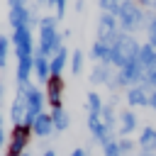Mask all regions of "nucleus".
Segmentation results:
<instances>
[{
  "label": "nucleus",
  "instance_id": "f257e3e1",
  "mask_svg": "<svg viewBox=\"0 0 156 156\" xmlns=\"http://www.w3.org/2000/svg\"><path fill=\"white\" fill-rule=\"evenodd\" d=\"M58 17L56 15H44L41 20H39V44H37V49L46 56V58H51L63 44H61V39H63V34H58Z\"/></svg>",
  "mask_w": 156,
  "mask_h": 156
},
{
  "label": "nucleus",
  "instance_id": "f03ea898",
  "mask_svg": "<svg viewBox=\"0 0 156 156\" xmlns=\"http://www.w3.org/2000/svg\"><path fill=\"white\" fill-rule=\"evenodd\" d=\"M117 22H119V29L127 32V34H134L139 29H146V12L134 2V0H122L119 5V12H117Z\"/></svg>",
  "mask_w": 156,
  "mask_h": 156
},
{
  "label": "nucleus",
  "instance_id": "7ed1b4c3",
  "mask_svg": "<svg viewBox=\"0 0 156 156\" xmlns=\"http://www.w3.org/2000/svg\"><path fill=\"white\" fill-rule=\"evenodd\" d=\"M139 49H141V44H139L132 34L119 32L117 41L112 44V66H117V71H119V68H124L127 63L136 61V58H139Z\"/></svg>",
  "mask_w": 156,
  "mask_h": 156
},
{
  "label": "nucleus",
  "instance_id": "20e7f679",
  "mask_svg": "<svg viewBox=\"0 0 156 156\" xmlns=\"http://www.w3.org/2000/svg\"><path fill=\"white\" fill-rule=\"evenodd\" d=\"M24 90V102H27V112H24V119H22V124H27V127H32L34 124V119L44 112V102H46V95L37 88V85H24L22 88Z\"/></svg>",
  "mask_w": 156,
  "mask_h": 156
},
{
  "label": "nucleus",
  "instance_id": "39448f33",
  "mask_svg": "<svg viewBox=\"0 0 156 156\" xmlns=\"http://www.w3.org/2000/svg\"><path fill=\"white\" fill-rule=\"evenodd\" d=\"M141 76H144V68L139 66V61H132L127 63L124 68H119L115 73V80L110 83V90H117V88H134L141 83Z\"/></svg>",
  "mask_w": 156,
  "mask_h": 156
},
{
  "label": "nucleus",
  "instance_id": "423d86ee",
  "mask_svg": "<svg viewBox=\"0 0 156 156\" xmlns=\"http://www.w3.org/2000/svg\"><path fill=\"white\" fill-rule=\"evenodd\" d=\"M29 134H32V127L27 124H15L12 132H10V146H7V156H20L24 154V149L29 146Z\"/></svg>",
  "mask_w": 156,
  "mask_h": 156
},
{
  "label": "nucleus",
  "instance_id": "0eeeda50",
  "mask_svg": "<svg viewBox=\"0 0 156 156\" xmlns=\"http://www.w3.org/2000/svg\"><path fill=\"white\" fill-rule=\"evenodd\" d=\"M63 88H66V80H63L61 76H49V80H46V93H44V95H46L51 110H54V107H61Z\"/></svg>",
  "mask_w": 156,
  "mask_h": 156
},
{
  "label": "nucleus",
  "instance_id": "6e6552de",
  "mask_svg": "<svg viewBox=\"0 0 156 156\" xmlns=\"http://www.w3.org/2000/svg\"><path fill=\"white\" fill-rule=\"evenodd\" d=\"M29 15H32V7L27 5H20V7H10L7 10V22L12 29H20V27H29ZM32 29V27H29Z\"/></svg>",
  "mask_w": 156,
  "mask_h": 156
},
{
  "label": "nucleus",
  "instance_id": "1a4fd4ad",
  "mask_svg": "<svg viewBox=\"0 0 156 156\" xmlns=\"http://www.w3.org/2000/svg\"><path fill=\"white\" fill-rule=\"evenodd\" d=\"M90 80L95 85H110L115 80V73H112V66L110 63H95L93 71H90Z\"/></svg>",
  "mask_w": 156,
  "mask_h": 156
},
{
  "label": "nucleus",
  "instance_id": "9d476101",
  "mask_svg": "<svg viewBox=\"0 0 156 156\" xmlns=\"http://www.w3.org/2000/svg\"><path fill=\"white\" fill-rule=\"evenodd\" d=\"M90 58L98 61V63H110L112 66V46L100 41V39H95L93 46H90Z\"/></svg>",
  "mask_w": 156,
  "mask_h": 156
},
{
  "label": "nucleus",
  "instance_id": "9b49d317",
  "mask_svg": "<svg viewBox=\"0 0 156 156\" xmlns=\"http://www.w3.org/2000/svg\"><path fill=\"white\" fill-rule=\"evenodd\" d=\"M149 100H151V93H149L141 83L134 85V88H127V102H129V105H134V107H146Z\"/></svg>",
  "mask_w": 156,
  "mask_h": 156
},
{
  "label": "nucleus",
  "instance_id": "f8f14e48",
  "mask_svg": "<svg viewBox=\"0 0 156 156\" xmlns=\"http://www.w3.org/2000/svg\"><path fill=\"white\" fill-rule=\"evenodd\" d=\"M24 112H27L24 90H22V88H17V93H15V98H12V105H10V119H12L15 124H20V122L24 119Z\"/></svg>",
  "mask_w": 156,
  "mask_h": 156
},
{
  "label": "nucleus",
  "instance_id": "ddd939ff",
  "mask_svg": "<svg viewBox=\"0 0 156 156\" xmlns=\"http://www.w3.org/2000/svg\"><path fill=\"white\" fill-rule=\"evenodd\" d=\"M66 63H68V49L61 46V49L49 58V73H51V76H61L63 68H66Z\"/></svg>",
  "mask_w": 156,
  "mask_h": 156
},
{
  "label": "nucleus",
  "instance_id": "4468645a",
  "mask_svg": "<svg viewBox=\"0 0 156 156\" xmlns=\"http://www.w3.org/2000/svg\"><path fill=\"white\" fill-rule=\"evenodd\" d=\"M32 132L37 134V136H49L51 132H54V122H51V112H41L37 119H34V124H32Z\"/></svg>",
  "mask_w": 156,
  "mask_h": 156
},
{
  "label": "nucleus",
  "instance_id": "2eb2a0df",
  "mask_svg": "<svg viewBox=\"0 0 156 156\" xmlns=\"http://www.w3.org/2000/svg\"><path fill=\"white\" fill-rule=\"evenodd\" d=\"M139 66L144 68V71H149V68H156V49L146 41V44H141V49H139Z\"/></svg>",
  "mask_w": 156,
  "mask_h": 156
},
{
  "label": "nucleus",
  "instance_id": "dca6fc26",
  "mask_svg": "<svg viewBox=\"0 0 156 156\" xmlns=\"http://www.w3.org/2000/svg\"><path fill=\"white\" fill-rule=\"evenodd\" d=\"M34 73H37L39 83H46V80H49V76H51V73H49V58H46L39 49L34 51Z\"/></svg>",
  "mask_w": 156,
  "mask_h": 156
},
{
  "label": "nucleus",
  "instance_id": "f3484780",
  "mask_svg": "<svg viewBox=\"0 0 156 156\" xmlns=\"http://www.w3.org/2000/svg\"><path fill=\"white\" fill-rule=\"evenodd\" d=\"M134 129H136V115L129 110H122L119 112V136H127Z\"/></svg>",
  "mask_w": 156,
  "mask_h": 156
},
{
  "label": "nucleus",
  "instance_id": "a211bd4d",
  "mask_svg": "<svg viewBox=\"0 0 156 156\" xmlns=\"http://www.w3.org/2000/svg\"><path fill=\"white\" fill-rule=\"evenodd\" d=\"M51 122H54V129L56 132H66L68 129V112L63 107H54L51 110Z\"/></svg>",
  "mask_w": 156,
  "mask_h": 156
},
{
  "label": "nucleus",
  "instance_id": "6ab92c4d",
  "mask_svg": "<svg viewBox=\"0 0 156 156\" xmlns=\"http://www.w3.org/2000/svg\"><path fill=\"white\" fill-rule=\"evenodd\" d=\"M139 146H141L144 151H154V149H156V129H154V127H144V129H141Z\"/></svg>",
  "mask_w": 156,
  "mask_h": 156
},
{
  "label": "nucleus",
  "instance_id": "aec40b11",
  "mask_svg": "<svg viewBox=\"0 0 156 156\" xmlns=\"http://www.w3.org/2000/svg\"><path fill=\"white\" fill-rule=\"evenodd\" d=\"M83 61H85V54H83L80 49H76V51L71 54V73H73V76H80V73H83Z\"/></svg>",
  "mask_w": 156,
  "mask_h": 156
},
{
  "label": "nucleus",
  "instance_id": "412c9836",
  "mask_svg": "<svg viewBox=\"0 0 156 156\" xmlns=\"http://www.w3.org/2000/svg\"><path fill=\"white\" fill-rule=\"evenodd\" d=\"M102 98L98 95V93H88V102H85V107H88V115H100V110H102Z\"/></svg>",
  "mask_w": 156,
  "mask_h": 156
},
{
  "label": "nucleus",
  "instance_id": "4be33fe9",
  "mask_svg": "<svg viewBox=\"0 0 156 156\" xmlns=\"http://www.w3.org/2000/svg\"><path fill=\"white\" fill-rule=\"evenodd\" d=\"M141 85H144L149 93H154V90H156V68L144 71V76H141Z\"/></svg>",
  "mask_w": 156,
  "mask_h": 156
},
{
  "label": "nucleus",
  "instance_id": "5701e85b",
  "mask_svg": "<svg viewBox=\"0 0 156 156\" xmlns=\"http://www.w3.org/2000/svg\"><path fill=\"white\" fill-rule=\"evenodd\" d=\"M98 5H100V10H102V12H107V15H117V12H119L122 0H98Z\"/></svg>",
  "mask_w": 156,
  "mask_h": 156
},
{
  "label": "nucleus",
  "instance_id": "b1692460",
  "mask_svg": "<svg viewBox=\"0 0 156 156\" xmlns=\"http://www.w3.org/2000/svg\"><path fill=\"white\" fill-rule=\"evenodd\" d=\"M7 51H10V37L0 34V68L7 66Z\"/></svg>",
  "mask_w": 156,
  "mask_h": 156
},
{
  "label": "nucleus",
  "instance_id": "393cba45",
  "mask_svg": "<svg viewBox=\"0 0 156 156\" xmlns=\"http://www.w3.org/2000/svg\"><path fill=\"white\" fill-rule=\"evenodd\" d=\"M146 37H149L146 41H149V44H151V46L156 49V17H154V20H151V22L146 24Z\"/></svg>",
  "mask_w": 156,
  "mask_h": 156
},
{
  "label": "nucleus",
  "instance_id": "a878e982",
  "mask_svg": "<svg viewBox=\"0 0 156 156\" xmlns=\"http://www.w3.org/2000/svg\"><path fill=\"white\" fill-rule=\"evenodd\" d=\"M49 5H54V7H56V17L63 20V15H66V10H68V2H66V0H49Z\"/></svg>",
  "mask_w": 156,
  "mask_h": 156
},
{
  "label": "nucleus",
  "instance_id": "bb28decb",
  "mask_svg": "<svg viewBox=\"0 0 156 156\" xmlns=\"http://www.w3.org/2000/svg\"><path fill=\"white\" fill-rule=\"evenodd\" d=\"M117 146H119V154H129V151L134 149V144H132V141H129L127 136H122V139L117 141Z\"/></svg>",
  "mask_w": 156,
  "mask_h": 156
},
{
  "label": "nucleus",
  "instance_id": "cd10ccee",
  "mask_svg": "<svg viewBox=\"0 0 156 156\" xmlns=\"http://www.w3.org/2000/svg\"><path fill=\"white\" fill-rule=\"evenodd\" d=\"M105 149V156H122L119 154V146H117V141H110L107 146H102Z\"/></svg>",
  "mask_w": 156,
  "mask_h": 156
},
{
  "label": "nucleus",
  "instance_id": "c85d7f7f",
  "mask_svg": "<svg viewBox=\"0 0 156 156\" xmlns=\"http://www.w3.org/2000/svg\"><path fill=\"white\" fill-rule=\"evenodd\" d=\"M2 100H5V83L0 80V105H2Z\"/></svg>",
  "mask_w": 156,
  "mask_h": 156
},
{
  "label": "nucleus",
  "instance_id": "c756f323",
  "mask_svg": "<svg viewBox=\"0 0 156 156\" xmlns=\"http://www.w3.org/2000/svg\"><path fill=\"white\" fill-rule=\"evenodd\" d=\"M149 107H154V110H156V90L151 93V100H149Z\"/></svg>",
  "mask_w": 156,
  "mask_h": 156
},
{
  "label": "nucleus",
  "instance_id": "7c9ffc66",
  "mask_svg": "<svg viewBox=\"0 0 156 156\" xmlns=\"http://www.w3.org/2000/svg\"><path fill=\"white\" fill-rule=\"evenodd\" d=\"M71 156H88V154H85V149H76Z\"/></svg>",
  "mask_w": 156,
  "mask_h": 156
},
{
  "label": "nucleus",
  "instance_id": "2f4dec72",
  "mask_svg": "<svg viewBox=\"0 0 156 156\" xmlns=\"http://www.w3.org/2000/svg\"><path fill=\"white\" fill-rule=\"evenodd\" d=\"M2 144H5V132L0 129V149H2Z\"/></svg>",
  "mask_w": 156,
  "mask_h": 156
},
{
  "label": "nucleus",
  "instance_id": "473e14b6",
  "mask_svg": "<svg viewBox=\"0 0 156 156\" xmlns=\"http://www.w3.org/2000/svg\"><path fill=\"white\" fill-rule=\"evenodd\" d=\"M44 156H56V154H54V151L49 149V151H44Z\"/></svg>",
  "mask_w": 156,
  "mask_h": 156
},
{
  "label": "nucleus",
  "instance_id": "72a5a7b5",
  "mask_svg": "<svg viewBox=\"0 0 156 156\" xmlns=\"http://www.w3.org/2000/svg\"><path fill=\"white\" fill-rule=\"evenodd\" d=\"M37 5H49V0H37Z\"/></svg>",
  "mask_w": 156,
  "mask_h": 156
},
{
  "label": "nucleus",
  "instance_id": "f704fd0d",
  "mask_svg": "<svg viewBox=\"0 0 156 156\" xmlns=\"http://www.w3.org/2000/svg\"><path fill=\"white\" fill-rule=\"evenodd\" d=\"M141 156H156V154H154V151H144Z\"/></svg>",
  "mask_w": 156,
  "mask_h": 156
},
{
  "label": "nucleus",
  "instance_id": "c9c22d12",
  "mask_svg": "<svg viewBox=\"0 0 156 156\" xmlns=\"http://www.w3.org/2000/svg\"><path fill=\"white\" fill-rule=\"evenodd\" d=\"M0 129H2V115H0Z\"/></svg>",
  "mask_w": 156,
  "mask_h": 156
},
{
  "label": "nucleus",
  "instance_id": "e433bc0d",
  "mask_svg": "<svg viewBox=\"0 0 156 156\" xmlns=\"http://www.w3.org/2000/svg\"><path fill=\"white\" fill-rule=\"evenodd\" d=\"M20 156H29V154H27V151H24V154H20Z\"/></svg>",
  "mask_w": 156,
  "mask_h": 156
}]
</instances>
